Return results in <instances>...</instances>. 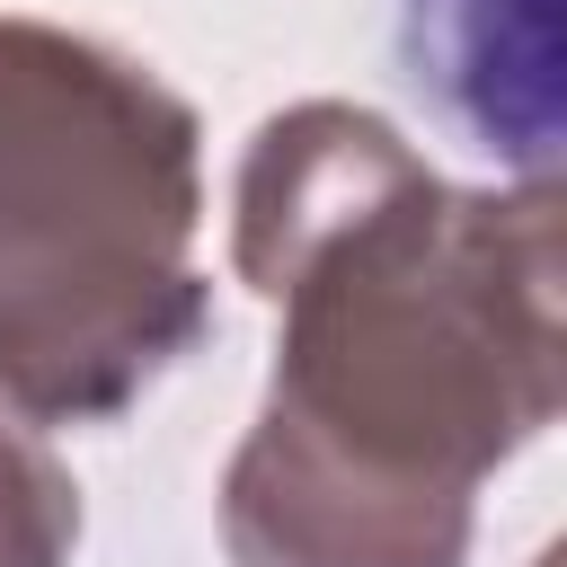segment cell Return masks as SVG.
Here are the masks:
<instances>
[{
    "label": "cell",
    "mask_w": 567,
    "mask_h": 567,
    "mask_svg": "<svg viewBox=\"0 0 567 567\" xmlns=\"http://www.w3.org/2000/svg\"><path fill=\"white\" fill-rule=\"evenodd\" d=\"M204 124L133 53L0 18V408L115 425L213 337Z\"/></svg>",
    "instance_id": "obj_2"
},
{
    "label": "cell",
    "mask_w": 567,
    "mask_h": 567,
    "mask_svg": "<svg viewBox=\"0 0 567 567\" xmlns=\"http://www.w3.org/2000/svg\"><path fill=\"white\" fill-rule=\"evenodd\" d=\"M80 549V487L62 452L0 408V567H71Z\"/></svg>",
    "instance_id": "obj_4"
},
{
    "label": "cell",
    "mask_w": 567,
    "mask_h": 567,
    "mask_svg": "<svg viewBox=\"0 0 567 567\" xmlns=\"http://www.w3.org/2000/svg\"><path fill=\"white\" fill-rule=\"evenodd\" d=\"M408 62L443 115L549 177L558 142V0H408Z\"/></svg>",
    "instance_id": "obj_3"
},
{
    "label": "cell",
    "mask_w": 567,
    "mask_h": 567,
    "mask_svg": "<svg viewBox=\"0 0 567 567\" xmlns=\"http://www.w3.org/2000/svg\"><path fill=\"white\" fill-rule=\"evenodd\" d=\"M230 266L275 301L230 567H461L478 487L558 416V186H452L390 115L301 97L239 151Z\"/></svg>",
    "instance_id": "obj_1"
}]
</instances>
